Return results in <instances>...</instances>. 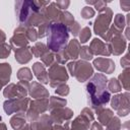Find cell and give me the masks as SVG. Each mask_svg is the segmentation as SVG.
I'll list each match as a JSON object with an SVG mask.
<instances>
[{
    "instance_id": "6da1fadb",
    "label": "cell",
    "mask_w": 130,
    "mask_h": 130,
    "mask_svg": "<svg viewBox=\"0 0 130 130\" xmlns=\"http://www.w3.org/2000/svg\"><path fill=\"white\" fill-rule=\"evenodd\" d=\"M108 79L102 73H95L86 84V94L88 104L98 110L110 101V91L107 90Z\"/></svg>"
},
{
    "instance_id": "7a4b0ae2",
    "label": "cell",
    "mask_w": 130,
    "mask_h": 130,
    "mask_svg": "<svg viewBox=\"0 0 130 130\" xmlns=\"http://www.w3.org/2000/svg\"><path fill=\"white\" fill-rule=\"evenodd\" d=\"M48 49L55 53L62 51L68 44L69 34L67 27L61 22H51L47 32Z\"/></svg>"
},
{
    "instance_id": "3957f363",
    "label": "cell",
    "mask_w": 130,
    "mask_h": 130,
    "mask_svg": "<svg viewBox=\"0 0 130 130\" xmlns=\"http://www.w3.org/2000/svg\"><path fill=\"white\" fill-rule=\"evenodd\" d=\"M112 18H113L112 9L109 7H106L100 11V14L94 20V23H93L94 32L105 40L107 37V32L110 28V23H111Z\"/></svg>"
},
{
    "instance_id": "277c9868",
    "label": "cell",
    "mask_w": 130,
    "mask_h": 130,
    "mask_svg": "<svg viewBox=\"0 0 130 130\" xmlns=\"http://www.w3.org/2000/svg\"><path fill=\"white\" fill-rule=\"evenodd\" d=\"M68 69L72 76H75L79 82H84L93 73V69L89 63L86 61H78V62H69Z\"/></svg>"
},
{
    "instance_id": "5b68a950",
    "label": "cell",
    "mask_w": 130,
    "mask_h": 130,
    "mask_svg": "<svg viewBox=\"0 0 130 130\" xmlns=\"http://www.w3.org/2000/svg\"><path fill=\"white\" fill-rule=\"evenodd\" d=\"M90 121H93V114L88 108H85L71 124L66 122L64 128L66 130H87L89 128Z\"/></svg>"
},
{
    "instance_id": "8992f818",
    "label": "cell",
    "mask_w": 130,
    "mask_h": 130,
    "mask_svg": "<svg viewBox=\"0 0 130 130\" xmlns=\"http://www.w3.org/2000/svg\"><path fill=\"white\" fill-rule=\"evenodd\" d=\"M79 51H80L79 42L77 40H72L66 45V47L62 51H60L59 53L56 54V56H55L56 61L63 64L65 62H67L69 59L75 60L79 56Z\"/></svg>"
},
{
    "instance_id": "52a82bcc",
    "label": "cell",
    "mask_w": 130,
    "mask_h": 130,
    "mask_svg": "<svg viewBox=\"0 0 130 130\" xmlns=\"http://www.w3.org/2000/svg\"><path fill=\"white\" fill-rule=\"evenodd\" d=\"M48 77L50 78V85L52 87H56L64 84V82L68 79V74L65 67L59 65L58 63H54L49 69Z\"/></svg>"
},
{
    "instance_id": "ba28073f",
    "label": "cell",
    "mask_w": 130,
    "mask_h": 130,
    "mask_svg": "<svg viewBox=\"0 0 130 130\" xmlns=\"http://www.w3.org/2000/svg\"><path fill=\"white\" fill-rule=\"evenodd\" d=\"M49 109V100L48 99H37L30 102L29 108L26 113V117L29 121L34 122L40 118V115L45 113Z\"/></svg>"
},
{
    "instance_id": "9c48e42d",
    "label": "cell",
    "mask_w": 130,
    "mask_h": 130,
    "mask_svg": "<svg viewBox=\"0 0 130 130\" xmlns=\"http://www.w3.org/2000/svg\"><path fill=\"white\" fill-rule=\"evenodd\" d=\"M112 108L117 111L118 115L120 117H125L129 114L130 112V106H129V93L124 92V93H119L115 95L112 99L111 102Z\"/></svg>"
},
{
    "instance_id": "30bf717a",
    "label": "cell",
    "mask_w": 130,
    "mask_h": 130,
    "mask_svg": "<svg viewBox=\"0 0 130 130\" xmlns=\"http://www.w3.org/2000/svg\"><path fill=\"white\" fill-rule=\"evenodd\" d=\"M27 84H28V82H23V81H19L17 84L11 83L6 86L3 93H4L5 98H8L9 100L25 98L27 94V89H28Z\"/></svg>"
},
{
    "instance_id": "8fae6325",
    "label": "cell",
    "mask_w": 130,
    "mask_h": 130,
    "mask_svg": "<svg viewBox=\"0 0 130 130\" xmlns=\"http://www.w3.org/2000/svg\"><path fill=\"white\" fill-rule=\"evenodd\" d=\"M29 103V99L27 98H21V99H10L4 103V111L7 115L13 114V113H24L26 111L27 106Z\"/></svg>"
},
{
    "instance_id": "7c38bea8",
    "label": "cell",
    "mask_w": 130,
    "mask_h": 130,
    "mask_svg": "<svg viewBox=\"0 0 130 130\" xmlns=\"http://www.w3.org/2000/svg\"><path fill=\"white\" fill-rule=\"evenodd\" d=\"M25 30H26V27L21 26V25L14 29V35L10 39V47L11 48H13L14 50H17V49L27 46L28 40L25 36Z\"/></svg>"
},
{
    "instance_id": "4fadbf2b",
    "label": "cell",
    "mask_w": 130,
    "mask_h": 130,
    "mask_svg": "<svg viewBox=\"0 0 130 130\" xmlns=\"http://www.w3.org/2000/svg\"><path fill=\"white\" fill-rule=\"evenodd\" d=\"M73 116V112L68 109V108H58V109H54L51 111V115L50 118L52 120V122L56 123V124H62L65 121H68L72 118Z\"/></svg>"
},
{
    "instance_id": "5bb4252c",
    "label": "cell",
    "mask_w": 130,
    "mask_h": 130,
    "mask_svg": "<svg viewBox=\"0 0 130 130\" xmlns=\"http://www.w3.org/2000/svg\"><path fill=\"white\" fill-rule=\"evenodd\" d=\"M93 65L94 67L104 73H112L115 70V63L112 59L109 58H98L93 60Z\"/></svg>"
},
{
    "instance_id": "9a60e30c",
    "label": "cell",
    "mask_w": 130,
    "mask_h": 130,
    "mask_svg": "<svg viewBox=\"0 0 130 130\" xmlns=\"http://www.w3.org/2000/svg\"><path fill=\"white\" fill-rule=\"evenodd\" d=\"M89 49L92 54L95 55H103V56H110V50L108 48V45H106L103 41L100 39H93L90 43Z\"/></svg>"
},
{
    "instance_id": "2e32d148",
    "label": "cell",
    "mask_w": 130,
    "mask_h": 130,
    "mask_svg": "<svg viewBox=\"0 0 130 130\" xmlns=\"http://www.w3.org/2000/svg\"><path fill=\"white\" fill-rule=\"evenodd\" d=\"M53 122L49 115H43L36 121L31 122L32 130H53Z\"/></svg>"
},
{
    "instance_id": "e0dca14e",
    "label": "cell",
    "mask_w": 130,
    "mask_h": 130,
    "mask_svg": "<svg viewBox=\"0 0 130 130\" xmlns=\"http://www.w3.org/2000/svg\"><path fill=\"white\" fill-rule=\"evenodd\" d=\"M28 92L30 94L31 98L35 99H48L49 96V92L48 90L40 83L32 81V83H30L29 87H28Z\"/></svg>"
},
{
    "instance_id": "ac0fdd59",
    "label": "cell",
    "mask_w": 130,
    "mask_h": 130,
    "mask_svg": "<svg viewBox=\"0 0 130 130\" xmlns=\"http://www.w3.org/2000/svg\"><path fill=\"white\" fill-rule=\"evenodd\" d=\"M61 13H62V11L57 7L55 2L50 3L45 8V17L50 22H59Z\"/></svg>"
},
{
    "instance_id": "d6986e66",
    "label": "cell",
    "mask_w": 130,
    "mask_h": 130,
    "mask_svg": "<svg viewBox=\"0 0 130 130\" xmlns=\"http://www.w3.org/2000/svg\"><path fill=\"white\" fill-rule=\"evenodd\" d=\"M32 71L39 81H41L42 83H49L48 72L45 69V65H43L41 62H36L32 66Z\"/></svg>"
},
{
    "instance_id": "ffe728a7",
    "label": "cell",
    "mask_w": 130,
    "mask_h": 130,
    "mask_svg": "<svg viewBox=\"0 0 130 130\" xmlns=\"http://www.w3.org/2000/svg\"><path fill=\"white\" fill-rule=\"evenodd\" d=\"M31 57H32V54L29 47H23L15 50V60L20 64L27 63L31 59Z\"/></svg>"
},
{
    "instance_id": "44dd1931",
    "label": "cell",
    "mask_w": 130,
    "mask_h": 130,
    "mask_svg": "<svg viewBox=\"0 0 130 130\" xmlns=\"http://www.w3.org/2000/svg\"><path fill=\"white\" fill-rule=\"evenodd\" d=\"M11 75V67L8 63H2L0 64V89L3 87V85L7 84Z\"/></svg>"
},
{
    "instance_id": "7402d4cb",
    "label": "cell",
    "mask_w": 130,
    "mask_h": 130,
    "mask_svg": "<svg viewBox=\"0 0 130 130\" xmlns=\"http://www.w3.org/2000/svg\"><path fill=\"white\" fill-rule=\"evenodd\" d=\"M96 111V115H98V119L99 122L102 125H107L111 119L114 117V113L110 110V109H104V108H100Z\"/></svg>"
},
{
    "instance_id": "603a6c76",
    "label": "cell",
    "mask_w": 130,
    "mask_h": 130,
    "mask_svg": "<svg viewBox=\"0 0 130 130\" xmlns=\"http://www.w3.org/2000/svg\"><path fill=\"white\" fill-rule=\"evenodd\" d=\"M26 123V119L24 117V113H16L10 119V125L14 130H20Z\"/></svg>"
},
{
    "instance_id": "cb8c5ba5",
    "label": "cell",
    "mask_w": 130,
    "mask_h": 130,
    "mask_svg": "<svg viewBox=\"0 0 130 130\" xmlns=\"http://www.w3.org/2000/svg\"><path fill=\"white\" fill-rule=\"evenodd\" d=\"M119 82L122 83L121 86H123L126 90H129V84H130V69L125 68L124 71L119 75Z\"/></svg>"
},
{
    "instance_id": "d4e9b609",
    "label": "cell",
    "mask_w": 130,
    "mask_h": 130,
    "mask_svg": "<svg viewBox=\"0 0 130 130\" xmlns=\"http://www.w3.org/2000/svg\"><path fill=\"white\" fill-rule=\"evenodd\" d=\"M30 51L35 57H42L44 54L49 52V49L43 43H37L32 48H30Z\"/></svg>"
},
{
    "instance_id": "484cf974",
    "label": "cell",
    "mask_w": 130,
    "mask_h": 130,
    "mask_svg": "<svg viewBox=\"0 0 130 130\" xmlns=\"http://www.w3.org/2000/svg\"><path fill=\"white\" fill-rule=\"evenodd\" d=\"M66 100L65 99H61V98H56V96H51L50 99V103H49V109L50 111L54 110V109H58V108H62L66 105Z\"/></svg>"
},
{
    "instance_id": "4316f807",
    "label": "cell",
    "mask_w": 130,
    "mask_h": 130,
    "mask_svg": "<svg viewBox=\"0 0 130 130\" xmlns=\"http://www.w3.org/2000/svg\"><path fill=\"white\" fill-rule=\"evenodd\" d=\"M17 77L20 81H23V82H28L32 79V75H31V72L28 68L24 67V68H21L18 70L17 72Z\"/></svg>"
},
{
    "instance_id": "83f0119b",
    "label": "cell",
    "mask_w": 130,
    "mask_h": 130,
    "mask_svg": "<svg viewBox=\"0 0 130 130\" xmlns=\"http://www.w3.org/2000/svg\"><path fill=\"white\" fill-rule=\"evenodd\" d=\"M113 26H114L116 29L122 31V30L124 29V27L126 26V19H125V16H124L123 14H121V13L116 14L115 19H114V24H113Z\"/></svg>"
},
{
    "instance_id": "f1b7e54d",
    "label": "cell",
    "mask_w": 130,
    "mask_h": 130,
    "mask_svg": "<svg viewBox=\"0 0 130 130\" xmlns=\"http://www.w3.org/2000/svg\"><path fill=\"white\" fill-rule=\"evenodd\" d=\"M108 84V88L110 89L111 92H119L121 89H122V86H121V83L119 82L118 79L116 78H111L110 81L107 83Z\"/></svg>"
},
{
    "instance_id": "f546056e",
    "label": "cell",
    "mask_w": 130,
    "mask_h": 130,
    "mask_svg": "<svg viewBox=\"0 0 130 130\" xmlns=\"http://www.w3.org/2000/svg\"><path fill=\"white\" fill-rule=\"evenodd\" d=\"M121 121L118 117H113L111 121L107 124L106 130H120L121 129Z\"/></svg>"
},
{
    "instance_id": "4dcf8cb0",
    "label": "cell",
    "mask_w": 130,
    "mask_h": 130,
    "mask_svg": "<svg viewBox=\"0 0 130 130\" xmlns=\"http://www.w3.org/2000/svg\"><path fill=\"white\" fill-rule=\"evenodd\" d=\"M79 56H80V58L83 59V60H90V59H92L93 54L91 53L89 47H87V46H83V47H80Z\"/></svg>"
},
{
    "instance_id": "1f68e13d",
    "label": "cell",
    "mask_w": 130,
    "mask_h": 130,
    "mask_svg": "<svg viewBox=\"0 0 130 130\" xmlns=\"http://www.w3.org/2000/svg\"><path fill=\"white\" fill-rule=\"evenodd\" d=\"M43 63L45 64V66H52L54 64V62L56 61V58H55V55L50 53V52H47L46 54H44L42 57H41Z\"/></svg>"
},
{
    "instance_id": "d6a6232c",
    "label": "cell",
    "mask_w": 130,
    "mask_h": 130,
    "mask_svg": "<svg viewBox=\"0 0 130 130\" xmlns=\"http://www.w3.org/2000/svg\"><path fill=\"white\" fill-rule=\"evenodd\" d=\"M94 13H95L94 9H93L92 7H90V6H84V7L81 9V11H80V14H81V16H82L84 19H89V18H91L92 16H94Z\"/></svg>"
},
{
    "instance_id": "836d02e7",
    "label": "cell",
    "mask_w": 130,
    "mask_h": 130,
    "mask_svg": "<svg viewBox=\"0 0 130 130\" xmlns=\"http://www.w3.org/2000/svg\"><path fill=\"white\" fill-rule=\"evenodd\" d=\"M90 36H91V31H90L89 27H88V26L83 27V28L80 30V34H79L80 42H81V43H86V42L89 40Z\"/></svg>"
},
{
    "instance_id": "e575fe53",
    "label": "cell",
    "mask_w": 130,
    "mask_h": 130,
    "mask_svg": "<svg viewBox=\"0 0 130 130\" xmlns=\"http://www.w3.org/2000/svg\"><path fill=\"white\" fill-rule=\"evenodd\" d=\"M10 52H11V47L10 46H8L5 43L0 44V59L7 58L9 56Z\"/></svg>"
},
{
    "instance_id": "d590c367",
    "label": "cell",
    "mask_w": 130,
    "mask_h": 130,
    "mask_svg": "<svg viewBox=\"0 0 130 130\" xmlns=\"http://www.w3.org/2000/svg\"><path fill=\"white\" fill-rule=\"evenodd\" d=\"M25 36L29 41L31 42H35L38 40V31L34 28V27H26V30H25Z\"/></svg>"
},
{
    "instance_id": "8d00e7d4",
    "label": "cell",
    "mask_w": 130,
    "mask_h": 130,
    "mask_svg": "<svg viewBox=\"0 0 130 130\" xmlns=\"http://www.w3.org/2000/svg\"><path fill=\"white\" fill-rule=\"evenodd\" d=\"M55 91H56V93L64 96V95H67L69 93V87L66 84H61V85L57 86V88H56Z\"/></svg>"
},
{
    "instance_id": "74e56055",
    "label": "cell",
    "mask_w": 130,
    "mask_h": 130,
    "mask_svg": "<svg viewBox=\"0 0 130 130\" xmlns=\"http://www.w3.org/2000/svg\"><path fill=\"white\" fill-rule=\"evenodd\" d=\"M121 66L125 69V68H129V65H130V61H129V54L126 53V55L124 57H122L121 59Z\"/></svg>"
},
{
    "instance_id": "f35d334b",
    "label": "cell",
    "mask_w": 130,
    "mask_h": 130,
    "mask_svg": "<svg viewBox=\"0 0 130 130\" xmlns=\"http://www.w3.org/2000/svg\"><path fill=\"white\" fill-rule=\"evenodd\" d=\"M107 4H108V2H106V1H103V0H98L93 6H94V8H95L96 10L101 11V10H103L104 8H106V7H107Z\"/></svg>"
},
{
    "instance_id": "ab89813d",
    "label": "cell",
    "mask_w": 130,
    "mask_h": 130,
    "mask_svg": "<svg viewBox=\"0 0 130 130\" xmlns=\"http://www.w3.org/2000/svg\"><path fill=\"white\" fill-rule=\"evenodd\" d=\"M56 3V5H57V7L60 9V10H62V9H66L68 6H69V4H70V1H68V0H63V1H57V2H55Z\"/></svg>"
},
{
    "instance_id": "60d3db41",
    "label": "cell",
    "mask_w": 130,
    "mask_h": 130,
    "mask_svg": "<svg viewBox=\"0 0 130 130\" xmlns=\"http://www.w3.org/2000/svg\"><path fill=\"white\" fill-rule=\"evenodd\" d=\"M120 6L124 11H129L130 10V1L129 0H121L120 1Z\"/></svg>"
},
{
    "instance_id": "b9f144b4",
    "label": "cell",
    "mask_w": 130,
    "mask_h": 130,
    "mask_svg": "<svg viewBox=\"0 0 130 130\" xmlns=\"http://www.w3.org/2000/svg\"><path fill=\"white\" fill-rule=\"evenodd\" d=\"M90 130H103V127L100 123L98 122H93L92 125L90 126Z\"/></svg>"
},
{
    "instance_id": "7bdbcfd3",
    "label": "cell",
    "mask_w": 130,
    "mask_h": 130,
    "mask_svg": "<svg viewBox=\"0 0 130 130\" xmlns=\"http://www.w3.org/2000/svg\"><path fill=\"white\" fill-rule=\"evenodd\" d=\"M5 39H6L5 34L3 32V30H1V29H0V44H1V43H4Z\"/></svg>"
},
{
    "instance_id": "ee69618b",
    "label": "cell",
    "mask_w": 130,
    "mask_h": 130,
    "mask_svg": "<svg viewBox=\"0 0 130 130\" xmlns=\"http://www.w3.org/2000/svg\"><path fill=\"white\" fill-rule=\"evenodd\" d=\"M53 130H66L65 128H63L61 125H59V124H57V125H55V126H53Z\"/></svg>"
},
{
    "instance_id": "f6af8a7d",
    "label": "cell",
    "mask_w": 130,
    "mask_h": 130,
    "mask_svg": "<svg viewBox=\"0 0 130 130\" xmlns=\"http://www.w3.org/2000/svg\"><path fill=\"white\" fill-rule=\"evenodd\" d=\"M20 130H32V128L30 125H24Z\"/></svg>"
},
{
    "instance_id": "bcb514c9",
    "label": "cell",
    "mask_w": 130,
    "mask_h": 130,
    "mask_svg": "<svg viewBox=\"0 0 130 130\" xmlns=\"http://www.w3.org/2000/svg\"><path fill=\"white\" fill-rule=\"evenodd\" d=\"M0 130H7L6 125L4 123H2V122H0Z\"/></svg>"
},
{
    "instance_id": "7dc6e473",
    "label": "cell",
    "mask_w": 130,
    "mask_h": 130,
    "mask_svg": "<svg viewBox=\"0 0 130 130\" xmlns=\"http://www.w3.org/2000/svg\"><path fill=\"white\" fill-rule=\"evenodd\" d=\"M1 120H2V118H1V117H0V121H1Z\"/></svg>"
}]
</instances>
